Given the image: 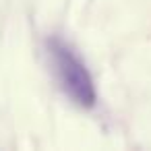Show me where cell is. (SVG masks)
<instances>
[{"mask_svg": "<svg viewBox=\"0 0 151 151\" xmlns=\"http://www.w3.org/2000/svg\"><path fill=\"white\" fill-rule=\"evenodd\" d=\"M48 54L52 62V70L56 75L58 85L62 91L81 108H93L97 101L95 93V83L91 73L87 70L85 62L73 52V48L58 40L50 37L48 40Z\"/></svg>", "mask_w": 151, "mask_h": 151, "instance_id": "6da1fadb", "label": "cell"}]
</instances>
